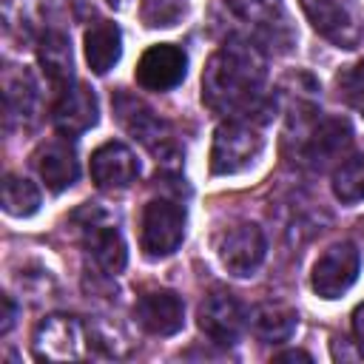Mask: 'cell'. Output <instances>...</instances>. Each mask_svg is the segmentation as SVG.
Returning a JSON list of instances; mask_svg holds the SVG:
<instances>
[{
	"mask_svg": "<svg viewBox=\"0 0 364 364\" xmlns=\"http://www.w3.org/2000/svg\"><path fill=\"white\" fill-rule=\"evenodd\" d=\"M3 100H6V119H9V125L11 122L28 125L37 117V102H40L34 77L26 68H20V71L6 68V74H3Z\"/></svg>",
	"mask_w": 364,
	"mask_h": 364,
	"instance_id": "d6986e66",
	"label": "cell"
},
{
	"mask_svg": "<svg viewBox=\"0 0 364 364\" xmlns=\"http://www.w3.org/2000/svg\"><path fill=\"white\" fill-rule=\"evenodd\" d=\"M264 148V136L247 117H228L216 125L210 142V171L216 176H230L250 168Z\"/></svg>",
	"mask_w": 364,
	"mask_h": 364,
	"instance_id": "7a4b0ae2",
	"label": "cell"
},
{
	"mask_svg": "<svg viewBox=\"0 0 364 364\" xmlns=\"http://www.w3.org/2000/svg\"><path fill=\"white\" fill-rule=\"evenodd\" d=\"M97 119H100L97 94H94V88H88L82 82L68 85L60 94L54 114H51V122L63 136H80V134L91 131L97 125Z\"/></svg>",
	"mask_w": 364,
	"mask_h": 364,
	"instance_id": "9a60e30c",
	"label": "cell"
},
{
	"mask_svg": "<svg viewBox=\"0 0 364 364\" xmlns=\"http://www.w3.org/2000/svg\"><path fill=\"white\" fill-rule=\"evenodd\" d=\"M34 358L40 361H74L88 350V330L77 316L51 313L46 316L31 336Z\"/></svg>",
	"mask_w": 364,
	"mask_h": 364,
	"instance_id": "277c9868",
	"label": "cell"
},
{
	"mask_svg": "<svg viewBox=\"0 0 364 364\" xmlns=\"http://www.w3.org/2000/svg\"><path fill=\"white\" fill-rule=\"evenodd\" d=\"M338 94L353 105H358L364 100V63L350 65L347 71L338 74Z\"/></svg>",
	"mask_w": 364,
	"mask_h": 364,
	"instance_id": "d4e9b609",
	"label": "cell"
},
{
	"mask_svg": "<svg viewBox=\"0 0 364 364\" xmlns=\"http://www.w3.org/2000/svg\"><path fill=\"white\" fill-rule=\"evenodd\" d=\"M353 145V128L344 117H324L316 119L307 131H304V148L301 156L310 168L324 171L333 162H341V156L350 151Z\"/></svg>",
	"mask_w": 364,
	"mask_h": 364,
	"instance_id": "7c38bea8",
	"label": "cell"
},
{
	"mask_svg": "<svg viewBox=\"0 0 364 364\" xmlns=\"http://www.w3.org/2000/svg\"><path fill=\"white\" fill-rule=\"evenodd\" d=\"M3 210L9 216H17V219H26V216L37 213L40 210V188L26 176L6 173V179H3Z\"/></svg>",
	"mask_w": 364,
	"mask_h": 364,
	"instance_id": "7402d4cb",
	"label": "cell"
},
{
	"mask_svg": "<svg viewBox=\"0 0 364 364\" xmlns=\"http://www.w3.org/2000/svg\"><path fill=\"white\" fill-rule=\"evenodd\" d=\"M88 171H91V182H94L97 188L119 191V188H128L131 182H136V176H139V162H136V154H134L125 142L108 139V142H102V145L91 154Z\"/></svg>",
	"mask_w": 364,
	"mask_h": 364,
	"instance_id": "4fadbf2b",
	"label": "cell"
},
{
	"mask_svg": "<svg viewBox=\"0 0 364 364\" xmlns=\"http://www.w3.org/2000/svg\"><path fill=\"white\" fill-rule=\"evenodd\" d=\"M134 318L151 336H173L185 327V301L173 290H148L136 299Z\"/></svg>",
	"mask_w": 364,
	"mask_h": 364,
	"instance_id": "5bb4252c",
	"label": "cell"
},
{
	"mask_svg": "<svg viewBox=\"0 0 364 364\" xmlns=\"http://www.w3.org/2000/svg\"><path fill=\"white\" fill-rule=\"evenodd\" d=\"M14 318H17V304H14L11 296H3V321H0V333H9L11 324H14Z\"/></svg>",
	"mask_w": 364,
	"mask_h": 364,
	"instance_id": "484cf974",
	"label": "cell"
},
{
	"mask_svg": "<svg viewBox=\"0 0 364 364\" xmlns=\"http://www.w3.org/2000/svg\"><path fill=\"white\" fill-rule=\"evenodd\" d=\"M276 361H313V355L304 350H287V353H279Z\"/></svg>",
	"mask_w": 364,
	"mask_h": 364,
	"instance_id": "83f0119b",
	"label": "cell"
},
{
	"mask_svg": "<svg viewBox=\"0 0 364 364\" xmlns=\"http://www.w3.org/2000/svg\"><path fill=\"white\" fill-rule=\"evenodd\" d=\"M82 48H85V63L94 74H108L119 57H122V31L117 23L111 20H97L85 28L82 37Z\"/></svg>",
	"mask_w": 364,
	"mask_h": 364,
	"instance_id": "ac0fdd59",
	"label": "cell"
},
{
	"mask_svg": "<svg viewBox=\"0 0 364 364\" xmlns=\"http://www.w3.org/2000/svg\"><path fill=\"white\" fill-rule=\"evenodd\" d=\"M188 14L185 0H142L139 17L148 28H171Z\"/></svg>",
	"mask_w": 364,
	"mask_h": 364,
	"instance_id": "cb8c5ba5",
	"label": "cell"
},
{
	"mask_svg": "<svg viewBox=\"0 0 364 364\" xmlns=\"http://www.w3.org/2000/svg\"><path fill=\"white\" fill-rule=\"evenodd\" d=\"M353 336H355V341L364 347V304H358V307L353 310Z\"/></svg>",
	"mask_w": 364,
	"mask_h": 364,
	"instance_id": "4316f807",
	"label": "cell"
},
{
	"mask_svg": "<svg viewBox=\"0 0 364 364\" xmlns=\"http://www.w3.org/2000/svg\"><path fill=\"white\" fill-rule=\"evenodd\" d=\"M301 11L307 14L310 26L338 48H358L361 46V23L347 0H299Z\"/></svg>",
	"mask_w": 364,
	"mask_h": 364,
	"instance_id": "9c48e42d",
	"label": "cell"
},
{
	"mask_svg": "<svg viewBox=\"0 0 364 364\" xmlns=\"http://www.w3.org/2000/svg\"><path fill=\"white\" fill-rule=\"evenodd\" d=\"M250 330L256 338L267 341V344H282L287 341L296 327H299V313L290 304L282 301H264L259 307H253V313L247 316Z\"/></svg>",
	"mask_w": 364,
	"mask_h": 364,
	"instance_id": "ffe728a7",
	"label": "cell"
},
{
	"mask_svg": "<svg viewBox=\"0 0 364 364\" xmlns=\"http://www.w3.org/2000/svg\"><path fill=\"white\" fill-rule=\"evenodd\" d=\"M333 193L344 205L364 202V154L341 159L333 171Z\"/></svg>",
	"mask_w": 364,
	"mask_h": 364,
	"instance_id": "603a6c76",
	"label": "cell"
},
{
	"mask_svg": "<svg viewBox=\"0 0 364 364\" xmlns=\"http://www.w3.org/2000/svg\"><path fill=\"white\" fill-rule=\"evenodd\" d=\"M185 239V208L173 199H151L139 219V247L148 259L171 256Z\"/></svg>",
	"mask_w": 364,
	"mask_h": 364,
	"instance_id": "3957f363",
	"label": "cell"
},
{
	"mask_svg": "<svg viewBox=\"0 0 364 364\" xmlns=\"http://www.w3.org/2000/svg\"><path fill=\"white\" fill-rule=\"evenodd\" d=\"M245 321L247 316H245L242 301L225 290H213L199 301L196 324L213 344H222V347L236 344L245 330Z\"/></svg>",
	"mask_w": 364,
	"mask_h": 364,
	"instance_id": "30bf717a",
	"label": "cell"
},
{
	"mask_svg": "<svg viewBox=\"0 0 364 364\" xmlns=\"http://www.w3.org/2000/svg\"><path fill=\"white\" fill-rule=\"evenodd\" d=\"M228 9L247 26H253L259 34L276 40L279 31L287 28V17L282 9V0H225Z\"/></svg>",
	"mask_w": 364,
	"mask_h": 364,
	"instance_id": "44dd1931",
	"label": "cell"
},
{
	"mask_svg": "<svg viewBox=\"0 0 364 364\" xmlns=\"http://www.w3.org/2000/svg\"><path fill=\"white\" fill-rule=\"evenodd\" d=\"M188 74V54L173 43H156L136 60L134 80L145 91H171Z\"/></svg>",
	"mask_w": 364,
	"mask_h": 364,
	"instance_id": "8fae6325",
	"label": "cell"
},
{
	"mask_svg": "<svg viewBox=\"0 0 364 364\" xmlns=\"http://www.w3.org/2000/svg\"><path fill=\"white\" fill-rule=\"evenodd\" d=\"M355 108H358V111H361V114H364V100H361V102H358V105H355Z\"/></svg>",
	"mask_w": 364,
	"mask_h": 364,
	"instance_id": "f546056e",
	"label": "cell"
},
{
	"mask_svg": "<svg viewBox=\"0 0 364 364\" xmlns=\"http://www.w3.org/2000/svg\"><path fill=\"white\" fill-rule=\"evenodd\" d=\"M37 60H40L46 80L54 88L65 91L68 85H74V54H71V40L65 31L48 28L37 43Z\"/></svg>",
	"mask_w": 364,
	"mask_h": 364,
	"instance_id": "e0dca14e",
	"label": "cell"
},
{
	"mask_svg": "<svg viewBox=\"0 0 364 364\" xmlns=\"http://www.w3.org/2000/svg\"><path fill=\"white\" fill-rule=\"evenodd\" d=\"M264 253H267V239L256 222H239L228 228L216 242V256L222 267L239 279L253 276L264 262Z\"/></svg>",
	"mask_w": 364,
	"mask_h": 364,
	"instance_id": "ba28073f",
	"label": "cell"
},
{
	"mask_svg": "<svg viewBox=\"0 0 364 364\" xmlns=\"http://www.w3.org/2000/svg\"><path fill=\"white\" fill-rule=\"evenodd\" d=\"M80 222V233H82V247L88 250V256L94 259V264L108 273V276H117L125 270L128 264V245L119 233V228L114 222L105 219V213L100 208H82L77 213Z\"/></svg>",
	"mask_w": 364,
	"mask_h": 364,
	"instance_id": "5b68a950",
	"label": "cell"
},
{
	"mask_svg": "<svg viewBox=\"0 0 364 364\" xmlns=\"http://www.w3.org/2000/svg\"><path fill=\"white\" fill-rule=\"evenodd\" d=\"M267 80L264 51L245 37L225 40L202 71V102L222 117H247L262 102Z\"/></svg>",
	"mask_w": 364,
	"mask_h": 364,
	"instance_id": "6da1fadb",
	"label": "cell"
},
{
	"mask_svg": "<svg viewBox=\"0 0 364 364\" xmlns=\"http://www.w3.org/2000/svg\"><path fill=\"white\" fill-rule=\"evenodd\" d=\"M34 168L40 173V179L46 182L48 191L60 193L65 188H71L80 176V162H77V154L74 148L68 145V136H57V139H48L43 142L37 151H34Z\"/></svg>",
	"mask_w": 364,
	"mask_h": 364,
	"instance_id": "2e32d148",
	"label": "cell"
},
{
	"mask_svg": "<svg viewBox=\"0 0 364 364\" xmlns=\"http://www.w3.org/2000/svg\"><path fill=\"white\" fill-rule=\"evenodd\" d=\"M114 114H117L119 125L134 139H139L151 154H156L162 159L173 156V139H171L168 122L159 114H154L145 102H139L136 97H131L125 91H117L114 94Z\"/></svg>",
	"mask_w": 364,
	"mask_h": 364,
	"instance_id": "8992f818",
	"label": "cell"
},
{
	"mask_svg": "<svg viewBox=\"0 0 364 364\" xmlns=\"http://www.w3.org/2000/svg\"><path fill=\"white\" fill-rule=\"evenodd\" d=\"M358 270H361L358 247L353 242H336L316 259L310 273V287L321 299H338L355 284Z\"/></svg>",
	"mask_w": 364,
	"mask_h": 364,
	"instance_id": "52a82bcc",
	"label": "cell"
},
{
	"mask_svg": "<svg viewBox=\"0 0 364 364\" xmlns=\"http://www.w3.org/2000/svg\"><path fill=\"white\" fill-rule=\"evenodd\" d=\"M108 6H114V9H125L128 6V0H105Z\"/></svg>",
	"mask_w": 364,
	"mask_h": 364,
	"instance_id": "f1b7e54d",
	"label": "cell"
}]
</instances>
